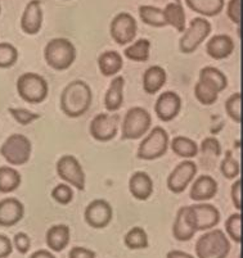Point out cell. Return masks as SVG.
<instances>
[{"label": "cell", "mask_w": 243, "mask_h": 258, "mask_svg": "<svg viewBox=\"0 0 243 258\" xmlns=\"http://www.w3.org/2000/svg\"><path fill=\"white\" fill-rule=\"evenodd\" d=\"M211 34V23L204 17L193 18L189 27L184 30L183 37L179 41V48L184 54H190L198 49L206 37Z\"/></svg>", "instance_id": "30bf717a"}, {"label": "cell", "mask_w": 243, "mask_h": 258, "mask_svg": "<svg viewBox=\"0 0 243 258\" xmlns=\"http://www.w3.org/2000/svg\"><path fill=\"white\" fill-rule=\"evenodd\" d=\"M21 175L12 167H0V193L7 194L17 190L21 185Z\"/></svg>", "instance_id": "f546056e"}, {"label": "cell", "mask_w": 243, "mask_h": 258, "mask_svg": "<svg viewBox=\"0 0 243 258\" xmlns=\"http://www.w3.org/2000/svg\"><path fill=\"white\" fill-rule=\"evenodd\" d=\"M0 13H2V7H0Z\"/></svg>", "instance_id": "681fc988"}, {"label": "cell", "mask_w": 243, "mask_h": 258, "mask_svg": "<svg viewBox=\"0 0 243 258\" xmlns=\"http://www.w3.org/2000/svg\"><path fill=\"white\" fill-rule=\"evenodd\" d=\"M18 50L9 43H0V69H11L17 63Z\"/></svg>", "instance_id": "d590c367"}, {"label": "cell", "mask_w": 243, "mask_h": 258, "mask_svg": "<svg viewBox=\"0 0 243 258\" xmlns=\"http://www.w3.org/2000/svg\"><path fill=\"white\" fill-rule=\"evenodd\" d=\"M91 90L81 80H75L63 89L61 94V109L70 118L84 116L90 108Z\"/></svg>", "instance_id": "6da1fadb"}, {"label": "cell", "mask_w": 243, "mask_h": 258, "mask_svg": "<svg viewBox=\"0 0 243 258\" xmlns=\"http://www.w3.org/2000/svg\"><path fill=\"white\" fill-rule=\"evenodd\" d=\"M185 216H187L188 224L196 233L211 230L220 221L219 210L215 206L209 205V203H196V205L187 206Z\"/></svg>", "instance_id": "ba28073f"}, {"label": "cell", "mask_w": 243, "mask_h": 258, "mask_svg": "<svg viewBox=\"0 0 243 258\" xmlns=\"http://www.w3.org/2000/svg\"><path fill=\"white\" fill-rule=\"evenodd\" d=\"M174 2H175V3H180V0H174Z\"/></svg>", "instance_id": "c3c4849f"}, {"label": "cell", "mask_w": 243, "mask_h": 258, "mask_svg": "<svg viewBox=\"0 0 243 258\" xmlns=\"http://www.w3.org/2000/svg\"><path fill=\"white\" fill-rule=\"evenodd\" d=\"M52 198L60 203V205H68L71 203V201L74 199V191L70 187V185L67 184H60L57 185L53 190H52Z\"/></svg>", "instance_id": "f35d334b"}, {"label": "cell", "mask_w": 243, "mask_h": 258, "mask_svg": "<svg viewBox=\"0 0 243 258\" xmlns=\"http://www.w3.org/2000/svg\"><path fill=\"white\" fill-rule=\"evenodd\" d=\"M124 243L129 249H145L150 245L148 241V235L143 227L135 226L130 229L124 236Z\"/></svg>", "instance_id": "d6a6232c"}, {"label": "cell", "mask_w": 243, "mask_h": 258, "mask_svg": "<svg viewBox=\"0 0 243 258\" xmlns=\"http://www.w3.org/2000/svg\"><path fill=\"white\" fill-rule=\"evenodd\" d=\"M181 109V99L174 91H165L156 100L155 111L161 121H173L178 117Z\"/></svg>", "instance_id": "2e32d148"}, {"label": "cell", "mask_w": 243, "mask_h": 258, "mask_svg": "<svg viewBox=\"0 0 243 258\" xmlns=\"http://www.w3.org/2000/svg\"><path fill=\"white\" fill-rule=\"evenodd\" d=\"M167 149H169V135L164 128L157 126L141 140L136 157L143 161H155L165 156Z\"/></svg>", "instance_id": "9c48e42d"}, {"label": "cell", "mask_w": 243, "mask_h": 258, "mask_svg": "<svg viewBox=\"0 0 243 258\" xmlns=\"http://www.w3.org/2000/svg\"><path fill=\"white\" fill-rule=\"evenodd\" d=\"M206 51L214 59H225L234 51V41L229 35H215L207 41Z\"/></svg>", "instance_id": "ffe728a7"}, {"label": "cell", "mask_w": 243, "mask_h": 258, "mask_svg": "<svg viewBox=\"0 0 243 258\" xmlns=\"http://www.w3.org/2000/svg\"><path fill=\"white\" fill-rule=\"evenodd\" d=\"M197 173V166L193 161H183L167 177V187L174 194L183 193L189 186Z\"/></svg>", "instance_id": "5bb4252c"}, {"label": "cell", "mask_w": 243, "mask_h": 258, "mask_svg": "<svg viewBox=\"0 0 243 258\" xmlns=\"http://www.w3.org/2000/svg\"><path fill=\"white\" fill-rule=\"evenodd\" d=\"M12 244L17 249L18 253L26 254L30 250V248H31V239H30V236L26 233H17L14 235L13 243Z\"/></svg>", "instance_id": "60d3db41"}, {"label": "cell", "mask_w": 243, "mask_h": 258, "mask_svg": "<svg viewBox=\"0 0 243 258\" xmlns=\"http://www.w3.org/2000/svg\"><path fill=\"white\" fill-rule=\"evenodd\" d=\"M46 64L56 71H65L74 64L76 59V48L65 37L52 39L44 49Z\"/></svg>", "instance_id": "3957f363"}, {"label": "cell", "mask_w": 243, "mask_h": 258, "mask_svg": "<svg viewBox=\"0 0 243 258\" xmlns=\"http://www.w3.org/2000/svg\"><path fill=\"white\" fill-rule=\"evenodd\" d=\"M13 252V244L8 236L0 234V258H7Z\"/></svg>", "instance_id": "ee69618b"}, {"label": "cell", "mask_w": 243, "mask_h": 258, "mask_svg": "<svg viewBox=\"0 0 243 258\" xmlns=\"http://www.w3.org/2000/svg\"><path fill=\"white\" fill-rule=\"evenodd\" d=\"M28 258H56V255H54L52 252H49V250L40 249V250H36L35 253H32Z\"/></svg>", "instance_id": "bcb514c9"}, {"label": "cell", "mask_w": 243, "mask_h": 258, "mask_svg": "<svg viewBox=\"0 0 243 258\" xmlns=\"http://www.w3.org/2000/svg\"><path fill=\"white\" fill-rule=\"evenodd\" d=\"M185 4L190 11L204 17H215L223 11L225 0H185Z\"/></svg>", "instance_id": "484cf974"}, {"label": "cell", "mask_w": 243, "mask_h": 258, "mask_svg": "<svg viewBox=\"0 0 243 258\" xmlns=\"http://www.w3.org/2000/svg\"><path fill=\"white\" fill-rule=\"evenodd\" d=\"M240 104H242V95H240V93L232 94L225 102L226 113L237 123L242 121V105Z\"/></svg>", "instance_id": "8d00e7d4"}, {"label": "cell", "mask_w": 243, "mask_h": 258, "mask_svg": "<svg viewBox=\"0 0 243 258\" xmlns=\"http://www.w3.org/2000/svg\"><path fill=\"white\" fill-rule=\"evenodd\" d=\"M164 17L166 21V25L173 26L178 32H184L187 29L185 26V12H184L181 3H170L165 7Z\"/></svg>", "instance_id": "4316f807"}, {"label": "cell", "mask_w": 243, "mask_h": 258, "mask_svg": "<svg viewBox=\"0 0 243 258\" xmlns=\"http://www.w3.org/2000/svg\"><path fill=\"white\" fill-rule=\"evenodd\" d=\"M136 32H138L136 21L130 13L121 12L113 17L110 26V34L115 43L119 45H126L135 39Z\"/></svg>", "instance_id": "7c38bea8"}, {"label": "cell", "mask_w": 243, "mask_h": 258, "mask_svg": "<svg viewBox=\"0 0 243 258\" xmlns=\"http://www.w3.org/2000/svg\"><path fill=\"white\" fill-rule=\"evenodd\" d=\"M151 51V43L147 39H139L135 43L131 44L125 49L124 54L127 59L133 60V62H145L150 58Z\"/></svg>", "instance_id": "1f68e13d"}, {"label": "cell", "mask_w": 243, "mask_h": 258, "mask_svg": "<svg viewBox=\"0 0 243 258\" xmlns=\"http://www.w3.org/2000/svg\"><path fill=\"white\" fill-rule=\"evenodd\" d=\"M225 230L228 236L234 243L239 244L242 241V216L239 212H235L229 216V219L225 222Z\"/></svg>", "instance_id": "e575fe53"}, {"label": "cell", "mask_w": 243, "mask_h": 258, "mask_svg": "<svg viewBox=\"0 0 243 258\" xmlns=\"http://www.w3.org/2000/svg\"><path fill=\"white\" fill-rule=\"evenodd\" d=\"M218 193V182L209 175L200 176L193 181L190 187L189 197L195 202H207L212 199Z\"/></svg>", "instance_id": "d6986e66"}, {"label": "cell", "mask_w": 243, "mask_h": 258, "mask_svg": "<svg viewBox=\"0 0 243 258\" xmlns=\"http://www.w3.org/2000/svg\"><path fill=\"white\" fill-rule=\"evenodd\" d=\"M139 17L145 25L151 26V27H165L166 21L164 17V12L162 9L157 8L153 6H141L139 7Z\"/></svg>", "instance_id": "4dcf8cb0"}, {"label": "cell", "mask_w": 243, "mask_h": 258, "mask_svg": "<svg viewBox=\"0 0 243 258\" xmlns=\"http://www.w3.org/2000/svg\"><path fill=\"white\" fill-rule=\"evenodd\" d=\"M166 258H195L193 255L183 252V250H171L166 254Z\"/></svg>", "instance_id": "7dc6e473"}, {"label": "cell", "mask_w": 243, "mask_h": 258, "mask_svg": "<svg viewBox=\"0 0 243 258\" xmlns=\"http://www.w3.org/2000/svg\"><path fill=\"white\" fill-rule=\"evenodd\" d=\"M113 211L111 205L105 199H95L90 202L85 210L84 219L93 229H105L112 220Z\"/></svg>", "instance_id": "9a60e30c"}, {"label": "cell", "mask_w": 243, "mask_h": 258, "mask_svg": "<svg viewBox=\"0 0 243 258\" xmlns=\"http://www.w3.org/2000/svg\"><path fill=\"white\" fill-rule=\"evenodd\" d=\"M17 93L25 102L37 104L46 99L49 93L48 83L40 75L26 72L17 80Z\"/></svg>", "instance_id": "5b68a950"}, {"label": "cell", "mask_w": 243, "mask_h": 258, "mask_svg": "<svg viewBox=\"0 0 243 258\" xmlns=\"http://www.w3.org/2000/svg\"><path fill=\"white\" fill-rule=\"evenodd\" d=\"M201 153L207 161H215L221 154V145L216 138H206L201 144Z\"/></svg>", "instance_id": "74e56055"}, {"label": "cell", "mask_w": 243, "mask_h": 258, "mask_svg": "<svg viewBox=\"0 0 243 258\" xmlns=\"http://www.w3.org/2000/svg\"><path fill=\"white\" fill-rule=\"evenodd\" d=\"M228 86L226 76L215 67H205L201 70L200 80L195 86V95L204 105H211L218 100L219 94Z\"/></svg>", "instance_id": "7a4b0ae2"}, {"label": "cell", "mask_w": 243, "mask_h": 258, "mask_svg": "<svg viewBox=\"0 0 243 258\" xmlns=\"http://www.w3.org/2000/svg\"><path fill=\"white\" fill-rule=\"evenodd\" d=\"M25 216V206L16 198L0 201V226L11 227L17 225Z\"/></svg>", "instance_id": "ac0fdd59"}, {"label": "cell", "mask_w": 243, "mask_h": 258, "mask_svg": "<svg viewBox=\"0 0 243 258\" xmlns=\"http://www.w3.org/2000/svg\"><path fill=\"white\" fill-rule=\"evenodd\" d=\"M95 252L85 247H75L68 253V258H95Z\"/></svg>", "instance_id": "7bdbcfd3"}, {"label": "cell", "mask_w": 243, "mask_h": 258, "mask_svg": "<svg viewBox=\"0 0 243 258\" xmlns=\"http://www.w3.org/2000/svg\"><path fill=\"white\" fill-rule=\"evenodd\" d=\"M57 173L61 180L72 185L80 191L85 189L86 177H85L84 170L76 157L71 156V154L61 157L60 161L57 162Z\"/></svg>", "instance_id": "8fae6325"}, {"label": "cell", "mask_w": 243, "mask_h": 258, "mask_svg": "<svg viewBox=\"0 0 243 258\" xmlns=\"http://www.w3.org/2000/svg\"><path fill=\"white\" fill-rule=\"evenodd\" d=\"M240 186H242V185H240V180H237V181L232 185V189H230L232 202L233 205H234V207L237 208V211H240V208H242V203H240V191H242V189H240Z\"/></svg>", "instance_id": "f6af8a7d"}, {"label": "cell", "mask_w": 243, "mask_h": 258, "mask_svg": "<svg viewBox=\"0 0 243 258\" xmlns=\"http://www.w3.org/2000/svg\"><path fill=\"white\" fill-rule=\"evenodd\" d=\"M170 147H171V151L176 156L185 159L195 158L198 154V152H200V148H198L197 143L185 137H175L171 140Z\"/></svg>", "instance_id": "f1b7e54d"}, {"label": "cell", "mask_w": 243, "mask_h": 258, "mask_svg": "<svg viewBox=\"0 0 243 258\" xmlns=\"http://www.w3.org/2000/svg\"><path fill=\"white\" fill-rule=\"evenodd\" d=\"M185 211H187V206L181 207L176 213L175 221H174L173 235L178 241H189L196 234L195 230L188 224Z\"/></svg>", "instance_id": "83f0119b"}, {"label": "cell", "mask_w": 243, "mask_h": 258, "mask_svg": "<svg viewBox=\"0 0 243 258\" xmlns=\"http://www.w3.org/2000/svg\"><path fill=\"white\" fill-rule=\"evenodd\" d=\"M152 125V118L147 109L140 107H134L126 112L122 121V140L140 139L144 134L150 131Z\"/></svg>", "instance_id": "8992f818"}, {"label": "cell", "mask_w": 243, "mask_h": 258, "mask_svg": "<svg viewBox=\"0 0 243 258\" xmlns=\"http://www.w3.org/2000/svg\"><path fill=\"white\" fill-rule=\"evenodd\" d=\"M31 142L22 134H13L0 147V154L12 166H22L31 157Z\"/></svg>", "instance_id": "52a82bcc"}, {"label": "cell", "mask_w": 243, "mask_h": 258, "mask_svg": "<svg viewBox=\"0 0 243 258\" xmlns=\"http://www.w3.org/2000/svg\"><path fill=\"white\" fill-rule=\"evenodd\" d=\"M124 86L125 79L122 76H117L112 79L105 97V105L110 112H116L120 109L124 103Z\"/></svg>", "instance_id": "603a6c76"}, {"label": "cell", "mask_w": 243, "mask_h": 258, "mask_svg": "<svg viewBox=\"0 0 243 258\" xmlns=\"http://www.w3.org/2000/svg\"><path fill=\"white\" fill-rule=\"evenodd\" d=\"M119 119L117 114H96L90 122L91 137L98 142H110L115 139L119 130Z\"/></svg>", "instance_id": "4fadbf2b"}, {"label": "cell", "mask_w": 243, "mask_h": 258, "mask_svg": "<svg viewBox=\"0 0 243 258\" xmlns=\"http://www.w3.org/2000/svg\"><path fill=\"white\" fill-rule=\"evenodd\" d=\"M122 66H124V60H122L119 51H105V53L101 54L98 58L99 71H101V74L106 77L116 76V75L122 70Z\"/></svg>", "instance_id": "cb8c5ba5"}, {"label": "cell", "mask_w": 243, "mask_h": 258, "mask_svg": "<svg viewBox=\"0 0 243 258\" xmlns=\"http://www.w3.org/2000/svg\"><path fill=\"white\" fill-rule=\"evenodd\" d=\"M228 18L235 25H240V0H230L226 8Z\"/></svg>", "instance_id": "b9f144b4"}, {"label": "cell", "mask_w": 243, "mask_h": 258, "mask_svg": "<svg viewBox=\"0 0 243 258\" xmlns=\"http://www.w3.org/2000/svg\"><path fill=\"white\" fill-rule=\"evenodd\" d=\"M45 240L52 252H62L70 243V227L63 224L54 225L48 230Z\"/></svg>", "instance_id": "7402d4cb"}, {"label": "cell", "mask_w": 243, "mask_h": 258, "mask_svg": "<svg viewBox=\"0 0 243 258\" xmlns=\"http://www.w3.org/2000/svg\"><path fill=\"white\" fill-rule=\"evenodd\" d=\"M167 75L162 67L160 66H152L143 75V89L147 94L159 93L160 89L164 88L166 84Z\"/></svg>", "instance_id": "d4e9b609"}, {"label": "cell", "mask_w": 243, "mask_h": 258, "mask_svg": "<svg viewBox=\"0 0 243 258\" xmlns=\"http://www.w3.org/2000/svg\"><path fill=\"white\" fill-rule=\"evenodd\" d=\"M129 190L131 196L138 201H147L153 191V181L151 176L143 171L133 173L129 181Z\"/></svg>", "instance_id": "44dd1931"}, {"label": "cell", "mask_w": 243, "mask_h": 258, "mask_svg": "<svg viewBox=\"0 0 243 258\" xmlns=\"http://www.w3.org/2000/svg\"><path fill=\"white\" fill-rule=\"evenodd\" d=\"M42 26V9L40 0H31L21 17V29L27 35H36Z\"/></svg>", "instance_id": "e0dca14e"}, {"label": "cell", "mask_w": 243, "mask_h": 258, "mask_svg": "<svg viewBox=\"0 0 243 258\" xmlns=\"http://www.w3.org/2000/svg\"><path fill=\"white\" fill-rule=\"evenodd\" d=\"M221 173L224 175L225 179H235L240 172V166L239 162L233 157L232 151H226L225 156H224V159L221 161L220 165Z\"/></svg>", "instance_id": "836d02e7"}, {"label": "cell", "mask_w": 243, "mask_h": 258, "mask_svg": "<svg viewBox=\"0 0 243 258\" xmlns=\"http://www.w3.org/2000/svg\"><path fill=\"white\" fill-rule=\"evenodd\" d=\"M11 116L13 117L20 125H30L34 121H36L40 117V114L34 113L31 111L23 109V108H9L8 109Z\"/></svg>", "instance_id": "ab89813d"}, {"label": "cell", "mask_w": 243, "mask_h": 258, "mask_svg": "<svg viewBox=\"0 0 243 258\" xmlns=\"http://www.w3.org/2000/svg\"><path fill=\"white\" fill-rule=\"evenodd\" d=\"M230 241L225 233L215 229L201 235L196 243L198 258H226L230 252Z\"/></svg>", "instance_id": "277c9868"}]
</instances>
